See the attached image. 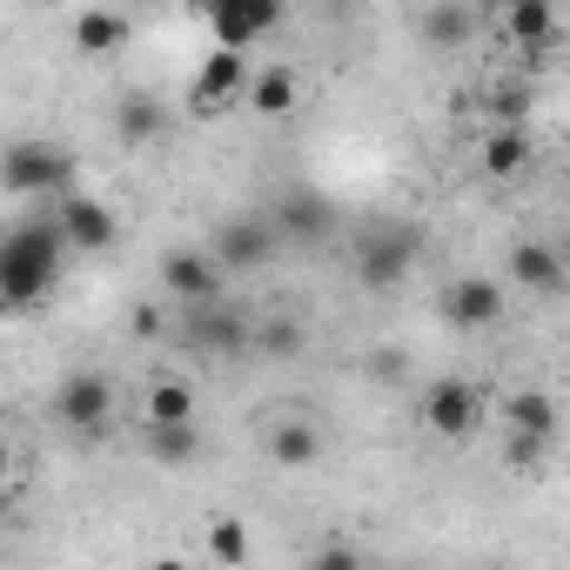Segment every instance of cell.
Instances as JSON below:
<instances>
[{"label":"cell","instance_id":"cell-1","mask_svg":"<svg viewBox=\"0 0 570 570\" xmlns=\"http://www.w3.org/2000/svg\"><path fill=\"white\" fill-rule=\"evenodd\" d=\"M61 255H68V242H61L55 215L21 222L14 235H0V303H8V309L48 303L55 282H61Z\"/></svg>","mask_w":570,"mask_h":570},{"label":"cell","instance_id":"cell-2","mask_svg":"<svg viewBox=\"0 0 570 570\" xmlns=\"http://www.w3.org/2000/svg\"><path fill=\"white\" fill-rule=\"evenodd\" d=\"M75 181V155L61 141H14L0 148V188L14 195H61Z\"/></svg>","mask_w":570,"mask_h":570},{"label":"cell","instance_id":"cell-3","mask_svg":"<svg viewBox=\"0 0 570 570\" xmlns=\"http://www.w3.org/2000/svg\"><path fill=\"white\" fill-rule=\"evenodd\" d=\"M55 416H61V430H75V436H108V423H115V376H101V370L61 376Z\"/></svg>","mask_w":570,"mask_h":570},{"label":"cell","instance_id":"cell-4","mask_svg":"<svg viewBox=\"0 0 570 570\" xmlns=\"http://www.w3.org/2000/svg\"><path fill=\"white\" fill-rule=\"evenodd\" d=\"M423 430L443 436V443H470V436L483 430V396H476V383L436 376V383L423 390Z\"/></svg>","mask_w":570,"mask_h":570},{"label":"cell","instance_id":"cell-5","mask_svg":"<svg viewBox=\"0 0 570 570\" xmlns=\"http://www.w3.org/2000/svg\"><path fill=\"white\" fill-rule=\"evenodd\" d=\"M282 28V8L275 0H215L208 8V35H215V48L222 55H248L262 35H275Z\"/></svg>","mask_w":570,"mask_h":570},{"label":"cell","instance_id":"cell-6","mask_svg":"<svg viewBox=\"0 0 570 570\" xmlns=\"http://www.w3.org/2000/svg\"><path fill=\"white\" fill-rule=\"evenodd\" d=\"M416 262V228H376L356 242V282L363 289H396Z\"/></svg>","mask_w":570,"mask_h":570},{"label":"cell","instance_id":"cell-7","mask_svg":"<svg viewBox=\"0 0 570 570\" xmlns=\"http://www.w3.org/2000/svg\"><path fill=\"white\" fill-rule=\"evenodd\" d=\"M242 88H248V55H208L202 68H195V81H188V108L202 115V121H215V115H228L235 101H242Z\"/></svg>","mask_w":570,"mask_h":570},{"label":"cell","instance_id":"cell-8","mask_svg":"<svg viewBox=\"0 0 570 570\" xmlns=\"http://www.w3.org/2000/svg\"><path fill=\"white\" fill-rule=\"evenodd\" d=\"M161 289L181 303V309H208L222 296V268L208 262V248H168L161 255Z\"/></svg>","mask_w":570,"mask_h":570},{"label":"cell","instance_id":"cell-9","mask_svg":"<svg viewBox=\"0 0 570 570\" xmlns=\"http://www.w3.org/2000/svg\"><path fill=\"white\" fill-rule=\"evenodd\" d=\"M443 323L450 330H497L503 323V282L490 275H456L443 289Z\"/></svg>","mask_w":570,"mask_h":570},{"label":"cell","instance_id":"cell-10","mask_svg":"<svg viewBox=\"0 0 570 570\" xmlns=\"http://www.w3.org/2000/svg\"><path fill=\"white\" fill-rule=\"evenodd\" d=\"M55 228H61V242L81 248V255H101V248H115V235H121L115 208L95 202V195H68V202L55 208Z\"/></svg>","mask_w":570,"mask_h":570},{"label":"cell","instance_id":"cell-11","mask_svg":"<svg viewBox=\"0 0 570 570\" xmlns=\"http://www.w3.org/2000/svg\"><path fill=\"white\" fill-rule=\"evenodd\" d=\"M275 222L268 215H235V222H222V235H215V248H208V262L228 275V268H255V262H268L275 255Z\"/></svg>","mask_w":570,"mask_h":570},{"label":"cell","instance_id":"cell-12","mask_svg":"<svg viewBox=\"0 0 570 570\" xmlns=\"http://www.w3.org/2000/svg\"><path fill=\"white\" fill-rule=\"evenodd\" d=\"M242 101H248L262 121H282V115H296V101H303V81H296V68H262V75H248Z\"/></svg>","mask_w":570,"mask_h":570},{"label":"cell","instance_id":"cell-13","mask_svg":"<svg viewBox=\"0 0 570 570\" xmlns=\"http://www.w3.org/2000/svg\"><path fill=\"white\" fill-rule=\"evenodd\" d=\"M510 275H517V289L557 296V289H563V255H557L550 242H517V248H510Z\"/></svg>","mask_w":570,"mask_h":570},{"label":"cell","instance_id":"cell-14","mask_svg":"<svg viewBox=\"0 0 570 570\" xmlns=\"http://www.w3.org/2000/svg\"><path fill=\"white\" fill-rule=\"evenodd\" d=\"M141 423H155V430H168V423H195V383L161 370V376L148 383V396H141Z\"/></svg>","mask_w":570,"mask_h":570},{"label":"cell","instance_id":"cell-15","mask_svg":"<svg viewBox=\"0 0 570 570\" xmlns=\"http://www.w3.org/2000/svg\"><path fill=\"white\" fill-rule=\"evenodd\" d=\"M268 456H275L282 470H309V463L323 456V430H316L309 416H282V423L268 430Z\"/></svg>","mask_w":570,"mask_h":570},{"label":"cell","instance_id":"cell-16","mask_svg":"<svg viewBox=\"0 0 570 570\" xmlns=\"http://www.w3.org/2000/svg\"><path fill=\"white\" fill-rule=\"evenodd\" d=\"M503 423H510V436L550 443V436H557V396H550V390H517V396L503 403Z\"/></svg>","mask_w":570,"mask_h":570},{"label":"cell","instance_id":"cell-17","mask_svg":"<svg viewBox=\"0 0 570 570\" xmlns=\"http://www.w3.org/2000/svg\"><path fill=\"white\" fill-rule=\"evenodd\" d=\"M141 450H148L161 470H181V463H195V456H202V423H168V430L141 423Z\"/></svg>","mask_w":570,"mask_h":570},{"label":"cell","instance_id":"cell-18","mask_svg":"<svg viewBox=\"0 0 570 570\" xmlns=\"http://www.w3.org/2000/svg\"><path fill=\"white\" fill-rule=\"evenodd\" d=\"M530 161H537V148H530L523 128H497V135L483 141V175H490V181H517Z\"/></svg>","mask_w":570,"mask_h":570},{"label":"cell","instance_id":"cell-19","mask_svg":"<svg viewBox=\"0 0 570 570\" xmlns=\"http://www.w3.org/2000/svg\"><path fill=\"white\" fill-rule=\"evenodd\" d=\"M275 222V235H330V222H336V208L323 202V195H282V215H268Z\"/></svg>","mask_w":570,"mask_h":570},{"label":"cell","instance_id":"cell-20","mask_svg":"<svg viewBox=\"0 0 570 570\" xmlns=\"http://www.w3.org/2000/svg\"><path fill=\"white\" fill-rule=\"evenodd\" d=\"M423 41L430 48H463L476 35V8H463V0H443V8H423Z\"/></svg>","mask_w":570,"mask_h":570},{"label":"cell","instance_id":"cell-21","mask_svg":"<svg viewBox=\"0 0 570 570\" xmlns=\"http://www.w3.org/2000/svg\"><path fill=\"white\" fill-rule=\"evenodd\" d=\"M75 48H81V55H121V48H128V14L88 8V14L75 21Z\"/></svg>","mask_w":570,"mask_h":570},{"label":"cell","instance_id":"cell-22","mask_svg":"<svg viewBox=\"0 0 570 570\" xmlns=\"http://www.w3.org/2000/svg\"><path fill=\"white\" fill-rule=\"evenodd\" d=\"M161 101L155 95H121V108H115V135L128 141V148H141V141H155L161 135Z\"/></svg>","mask_w":570,"mask_h":570},{"label":"cell","instance_id":"cell-23","mask_svg":"<svg viewBox=\"0 0 570 570\" xmlns=\"http://www.w3.org/2000/svg\"><path fill=\"white\" fill-rule=\"evenodd\" d=\"M503 28H510L517 48H550L557 41V8H543V0H517V8L503 14Z\"/></svg>","mask_w":570,"mask_h":570},{"label":"cell","instance_id":"cell-24","mask_svg":"<svg viewBox=\"0 0 570 570\" xmlns=\"http://www.w3.org/2000/svg\"><path fill=\"white\" fill-rule=\"evenodd\" d=\"M188 336H195L202 350H235V343H248V330H242L235 316H222L215 303H208V309H188Z\"/></svg>","mask_w":570,"mask_h":570},{"label":"cell","instance_id":"cell-25","mask_svg":"<svg viewBox=\"0 0 570 570\" xmlns=\"http://www.w3.org/2000/svg\"><path fill=\"white\" fill-rule=\"evenodd\" d=\"M208 557H215L222 570H242V563H248V523H242V517H215V523H208Z\"/></svg>","mask_w":570,"mask_h":570},{"label":"cell","instance_id":"cell-26","mask_svg":"<svg viewBox=\"0 0 570 570\" xmlns=\"http://www.w3.org/2000/svg\"><path fill=\"white\" fill-rule=\"evenodd\" d=\"M248 343H255V350H268V356H296L309 336H303V323H296V316H268V323H255V330H248Z\"/></svg>","mask_w":570,"mask_h":570},{"label":"cell","instance_id":"cell-27","mask_svg":"<svg viewBox=\"0 0 570 570\" xmlns=\"http://www.w3.org/2000/svg\"><path fill=\"white\" fill-rule=\"evenodd\" d=\"M309 570H370L363 557H356V543H316V557H309Z\"/></svg>","mask_w":570,"mask_h":570},{"label":"cell","instance_id":"cell-28","mask_svg":"<svg viewBox=\"0 0 570 570\" xmlns=\"http://www.w3.org/2000/svg\"><path fill=\"white\" fill-rule=\"evenodd\" d=\"M490 108L503 115V128H517V121L530 115V88H523V81H517V88H497V95H490Z\"/></svg>","mask_w":570,"mask_h":570},{"label":"cell","instance_id":"cell-29","mask_svg":"<svg viewBox=\"0 0 570 570\" xmlns=\"http://www.w3.org/2000/svg\"><path fill=\"white\" fill-rule=\"evenodd\" d=\"M543 450H550V443H530V436H503V456H510V470H537V463H543Z\"/></svg>","mask_w":570,"mask_h":570},{"label":"cell","instance_id":"cell-30","mask_svg":"<svg viewBox=\"0 0 570 570\" xmlns=\"http://www.w3.org/2000/svg\"><path fill=\"white\" fill-rule=\"evenodd\" d=\"M135 336H161V309H135Z\"/></svg>","mask_w":570,"mask_h":570},{"label":"cell","instance_id":"cell-31","mask_svg":"<svg viewBox=\"0 0 570 570\" xmlns=\"http://www.w3.org/2000/svg\"><path fill=\"white\" fill-rule=\"evenodd\" d=\"M370 370H376V383H396V370H403V356H390V350H383V356H376Z\"/></svg>","mask_w":570,"mask_h":570},{"label":"cell","instance_id":"cell-32","mask_svg":"<svg viewBox=\"0 0 570 570\" xmlns=\"http://www.w3.org/2000/svg\"><path fill=\"white\" fill-rule=\"evenodd\" d=\"M8 476H14V450L0 443V490H8Z\"/></svg>","mask_w":570,"mask_h":570},{"label":"cell","instance_id":"cell-33","mask_svg":"<svg viewBox=\"0 0 570 570\" xmlns=\"http://www.w3.org/2000/svg\"><path fill=\"white\" fill-rule=\"evenodd\" d=\"M148 570H188V563H181V557H155Z\"/></svg>","mask_w":570,"mask_h":570},{"label":"cell","instance_id":"cell-34","mask_svg":"<svg viewBox=\"0 0 570 570\" xmlns=\"http://www.w3.org/2000/svg\"><path fill=\"white\" fill-rule=\"evenodd\" d=\"M0 316H14V309H8V303H0Z\"/></svg>","mask_w":570,"mask_h":570}]
</instances>
